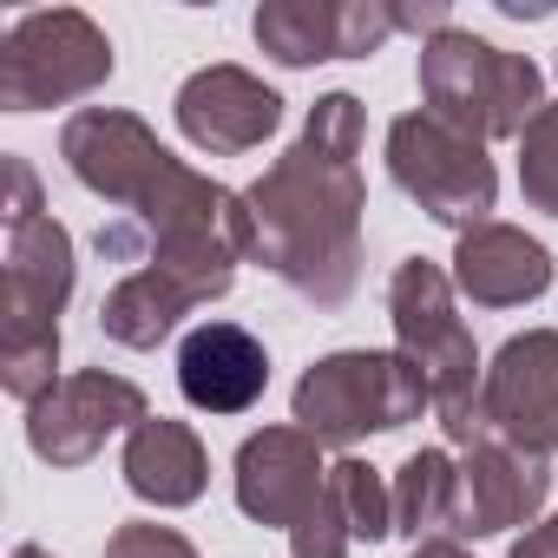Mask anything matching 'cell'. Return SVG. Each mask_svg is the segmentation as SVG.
<instances>
[{
	"label": "cell",
	"mask_w": 558,
	"mask_h": 558,
	"mask_svg": "<svg viewBox=\"0 0 558 558\" xmlns=\"http://www.w3.org/2000/svg\"><path fill=\"white\" fill-rule=\"evenodd\" d=\"M421 408H434L421 368L395 349H342L323 355L303 381H296V427L323 447H355L362 434H395L408 421H421Z\"/></svg>",
	"instance_id": "obj_5"
},
{
	"label": "cell",
	"mask_w": 558,
	"mask_h": 558,
	"mask_svg": "<svg viewBox=\"0 0 558 558\" xmlns=\"http://www.w3.org/2000/svg\"><path fill=\"white\" fill-rule=\"evenodd\" d=\"M323 440H310L303 427H263L236 447V506L256 525H303V512L323 499Z\"/></svg>",
	"instance_id": "obj_14"
},
{
	"label": "cell",
	"mask_w": 558,
	"mask_h": 558,
	"mask_svg": "<svg viewBox=\"0 0 558 558\" xmlns=\"http://www.w3.org/2000/svg\"><path fill=\"white\" fill-rule=\"evenodd\" d=\"M138 421H151L138 381L106 375V368H80V375H66L47 401L27 408V447H34L47 466H86V460L106 447V434H119V427L132 434Z\"/></svg>",
	"instance_id": "obj_9"
},
{
	"label": "cell",
	"mask_w": 558,
	"mask_h": 558,
	"mask_svg": "<svg viewBox=\"0 0 558 558\" xmlns=\"http://www.w3.org/2000/svg\"><path fill=\"white\" fill-rule=\"evenodd\" d=\"M14 558H53V551H40V545H14Z\"/></svg>",
	"instance_id": "obj_26"
},
{
	"label": "cell",
	"mask_w": 558,
	"mask_h": 558,
	"mask_svg": "<svg viewBox=\"0 0 558 558\" xmlns=\"http://www.w3.org/2000/svg\"><path fill=\"white\" fill-rule=\"evenodd\" d=\"M519 191H525L532 210L558 217V106H545L519 132Z\"/></svg>",
	"instance_id": "obj_20"
},
{
	"label": "cell",
	"mask_w": 558,
	"mask_h": 558,
	"mask_svg": "<svg viewBox=\"0 0 558 558\" xmlns=\"http://www.w3.org/2000/svg\"><path fill=\"white\" fill-rule=\"evenodd\" d=\"M329 499L342 506L355 545H381L395 532V486L368 466V460H336L329 466Z\"/></svg>",
	"instance_id": "obj_19"
},
{
	"label": "cell",
	"mask_w": 558,
	"mask_h": 558,
	"mask_svg": "<svg viewBox=\"0 0 558 558\" xmlns=\"http://www.w3.org/2000/svg\"><path fill=\"white\" fill-rule=\"evenodd\" d=\"M480 434L538 460L558 447V329H525L493 355L480 381Z\"/></svg>",
	"instance_id": "obj_8"
},
{
	"label": "cell",
	"mask_w": 558,
	"mask_h": 558,
	"mask_svg": "<svg viewBox=\"0 0 558 558\" xmlns=\"http://www.w3.org/2000/svg\"><path fill=\"white\" fill-rule=\"evenodd\" d=\"M256 47L283 66H316V60H368L388 34H401L388 0H269L250 21Z\"/></svg>",
	"instance_id": "obj_10"
},
{
	"label": "cell",
	"mask_w": 558,
	"mask_h": 558,
	"mask_svg": "<svg viewBox=\"0 0 558 558\" xmlns=\"http://www.w3.org/2000/svg\"><path fill=\"white\" fill-rule=\"evenodd\" d=\"M388 316H395V342L401 355L421 368L434 408H440V427L453 447H473L480 440V349H473V329L453 316V276L427 256H408L395 276H388Z\"/></svg>",
	"instance_id": "obj_3"
},
{
	"label": "cell",
	"mask_w": 558,
	"mask_h": 558,
	"mask_svg": "<svg viewBox=\"0 0 558 558\" xmlns=\"http://www.w3.org/2000/svg\"><path fill=\"white\" fill-rule=\"evenodd\" d=\"M21 217H40V178L27 158H8V223Z\"/></svg>",
	"instance_id": "obj_23"
},
{
	"label": "cell",
	"mask_w": 558,
	"mask_h": 558,
	"mask_svg": "<svg viewBox=\"0 0 558 558\" xmlns=\"http://www.w3.org/2000/svg\"><path fill=\"white\" fill-rule=\"evenodd\" d=\"M414 558H466V551H460V538H421Z\"/></svg>",
	"instance_id": "obj_25"
},
{
	"label": "cell",
	"mask_w": 558,
	"mask_h": 558,
	"mask_svg": "<svg viewBox=\"0 0 558 558\" xmlns=\"http://www.w3.org/2000/svg\"><path fill=\"white\" fill-rule=\"evenodd\" d=\"M60 158H66V171H73L93 197H106V204H119V210H132V204L165 178V165H171V151L158 145V132H151L138 112H119V106H86V112H73L66 132H60Z\"/></svg>",
	"instance_id": "obj_11"
},
{
	"label": "cell",
	"mask_w": 558,
	"mask_h": 558,
	"mask_svg": "<svg viewBox=\"0 0 558 558\" xmlns=\"http://www.w3.org/2000/svg\"><path fill=\"white\" fill-rule=\"evenodd\" d=\"M453 290L480 310H519L551 290V250L512 223H473L453 243Z\"/></svg>",
	"instance_id": "obj_15"
},
{
	"label": "cell",
	"mask_w": 558,
	"mask_h": 558,
	"mask_svg": "<svg viewBox=\"0 0 558 558\" xmlns=\"http://www.w3.org/2000/svg\"><path fill=\"white\" fill-rule=\"evenodd\" d=\"M512 558H558V512H551L545 525H532V532L512 545Z\"/></svg>",
	"instance_id": "obj_24"
},
{
	"label": "cell",
	"mask_w": 558,
	"mask_h": 558,
	"mask_svg": "<svg viewBox=\"0 0 558 558\" xmlns=\"http://www.w3.org/2000/svg\"><path fill=\"white\" fill-rule=\"evenodd\" d=\"M276 125H283V99L243 66H204L178 86V132L210 158L256 151Z\"/></svg>",
	"instance_id": "obj_13"
},
{
	"label": "cell",
	"mask_w": 558,
	"mask_h": 558,
	"mask_svg": "<svg viewBox=\"0 0 558 558\" xmlns=\"http://www.w3.org/2000/svg\"><path fill=\"white\" fill-rule=\"evenodd\" d=\"M106 558H197V551H191V538H184V532L132 519V525H119V532L106 538Z\"/></svg>",
	"instance_id": "obj_22"
},
{
	"label": "cell",
	"mask_w": 558,
	"mask_h": 558,
	"mask_svg": "<svg viewBox=\"0 0 558 558\" xmlns=\"http://www.w3.org/2000/svg\"><path fill=\"white\" fill-rule=\"evenodd\" d=\"M349 545H355V532H349V519H342V506L329 499V480H323V499L290 532V551L296 558H349Z\"/></svg>",
	"instance_id": "obj_21"
},
{
	"label": "cell",
	"mask_w": 558,
	"mask_h": 558,
	"mask_svg": "<svg viewBox=\"0 0 558 558\" xmlns=\"http://www.w3.org/2000/svg\"><path fill=\"white\" fill-rule=\"evenodd\" d=\"M421 99L440 125L466 138H519L545 112V73L525 53H506L466 27L421 40Z\"/></svg>",
	"instance_id": "obj_4"
},
{
	"label": "cell",
	"mask_w": 558,
	"mask_h": 558,
	"mask_svg": "<svg viewBox=\"0 0 558 558\" xmlns=\"http://www.w3.org/2000/svg\"><path fill=\"white\" fill-rule=\"evenodd\" d=\"M119 466H125V486L138 499H151V506H191L210 486L204 440L184 421H165V414H151V421H138L125 434V460Z\"/></svg>",
	"instance_id": "obj_17"
},
{
	"label": "cell",
	"mask_w": 558,
	"mask_h": 558,
	"mask_svg": "<svg viewBox=\"0 0 558 558\" xmlns=\"http://www.w3.org/2000/svg\"><path fill=\"white\" fill-rule=\"evenodd\" d=\"M362 125L368 119L355 93H323L303 138L243 191L250 256L316 310H342L362 283Z\"/></svg>",
	"instance_id": "obj_1"
},
{
	"label": "cell",
	"mask_w": 558,
	"mask_h": 558,
	"mask_svg": "<svg viewBox=\"0 0 558 558\" xmlns=\"http://www.w3.org/2000/svg\"><path fill=\"white\" fill-rule=\"evenodd\" d=\"M388 178L434 217L453 230L486 223L493 197H499V171L486 158L480 138L440 125L434 112H401L388 125Z\"/></svg>",
	"instance_id": "obj_7"
},
{
	"label": "cell",
	"mask_w": 558,
	"mask_h": 558,
	"mask_svg": "<svg viewBox=\"0 0 558 558\" xmlns=\"http://www.w3.org/2000/svg\"><path fill=\"white\" fill-rule=\"evenodd\" d=\"M112 80V40L80 14V8H40L21 14L0 40V106L8 112H40L86 99Z\"/></svg>",
	"instance_id": "obj_6"
},
{
	"label": "cell",
	"mask_w": 558,
	"mask_h": 558,
	"mask_svg": "<svg viewBox=\"0 0 558 558\" xmlns=\"http://www.w3.org/2000/svg\"><path fill=\"white\" fill-rule=\"evenodd\" d=\"M178 388L204 414H243L269 388V355L250 329L236 323H204L178 349Z\"/></svg>",
	"instance_id": "obj_16"
},
{
	"label": "cell",
	"mask_w": 558,
	"mask_h": 558,
	"mask_svg": "<svg viewBox=\"0 0 558 558\" xmlns=\"http://www.w3.org/2000/svg\"><path fill=\"white\" fill-rule=\"evenodd\" d=\"M545 493H551V466L538 453H519V447L480 434L473 447H460V499H453V525L447 532L493 538V532L532 525Z\"/></svg>",
	"instance_id": "obj_12"
},
{
	"label": "cell",
	"mask_w": 558,
	"mask_h": 558,
	"mask_svg": "<svg viewBox=\"0 0 558 558\" xmlns=\"http://www.w3.org/2000/svg\"><path fill=\"white\" fill-rule=\"evenodd\" d=\"M453 499H460V460H447L440 447H421L401 460V473H395V525L401 532L440 538L453 525Z\"/></svg>",
	"instance_id": "obj_18"
},
{
	"label": "cell",
	"mask_w": 558,
	"mask_h": 558,
	"mask_svg": "<svg viewBox=\"0 0 558 558\" xmlns=\"http://www.w3.org/2000/svg\"><path fill=\"white\" fill-rule=\"evenodd\" d=\"M73 230L40 210L8 223V269H0V381L14 401H47L60 381V310L73 296Z\"/></svg>",
	"instance_id": "obj_2"
}]
</instances>
